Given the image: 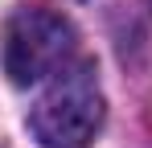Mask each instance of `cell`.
<instances>
[{
    "instance_id": "obj_2",
    "label": "cell",
    "mask_w": 152,
    "mask_h": 148,
    "mask_svg": "<svg viewBox=\"0 0 152 148\" xmlns=\"http://www.w3.org/2000/svg\"><path fill=\"white\" fill-rule=\"evenodd\" d=\"M70 53H74V29L58 12L21 8L4 29V74L17 86L53 78L58 70H66Z\"/></svg>"
},
{
    "instance_id": "obj_1",
    "label": "cell",
    "mask_w": 152,
    "mask_h": 148,
    "mask_svg": "<svg viewBox=\"0 0 152 148\" xmlns=\"http://www.w3.org/2000/svg\"><path fill=\"white\" fill-rule=\"evenodd\" d=\"M103 123V91L95 66L74 62L53 74V82L29 107V127L45 148H86Z\"/></svg>"
}]
</instances>
